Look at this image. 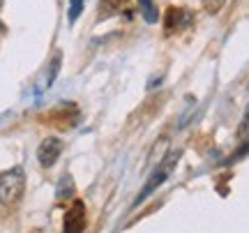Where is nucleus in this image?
<instances>
[{
	"label": "nucleus",
	"instance_id": "f257e3e1",
	"mask_svg": "<svg viewBox=\"0 0 249 233\" xmlns=\"http://www.w3.org/2000/svg\"><path fill=\"white\" fill-rule=\"evenodd\" d=\"M23 187H26V173L21 166H14V169L0 173V203L12 206L14 201L21 198Z\"/></svg>",
	"mask_w": 249,
	"mask_h": 233
},
{
	"label": "nucleus",
	"instance_id": "f03ea898",
	"mask_svg": "<svg viewBox=\"0 0 249 233\" xmlns=\"http://www.w3.org/2000/svg\"><path fill=\"white\" fill-rule=\"evenodd\" d=\"M86 222H88V215H86L83 201H74L70 210L65 213V229H62V233H83L86 231Z\"/></svg>",
	"mask_w": 249,
	"mask_h": 233
},
{
	"label": "nucleus",
	"instance_id": "7ed1b4c3",
	"mask_svg": "<svg viewBox=\"0 0 249 233\" xmlns=\"http://www.w3.org/2000/svg\"><path fill=\"white\" fill-rule=\"evenodd\" d=\"M176 160H178V153H176V155H171V157H169L166 161H164V164H160V169H157V171H155V173L150 176V180H148V185H145V189H143L141 194H139V198H136V203H141V201H143L145 197H150L152 192H155V189L160 187V185L164 182V180L169 178V173L173 171V164H176Z\"/></svg>",
	"mask_w": 249,
	"mask_h": 233
},
{
	"label": "nucleus",
	"instance_id": "20e7f679",
	"mask_svg": "<svg viewBox=\"0 0 249 233\" xmlns=\"http://www.w3.org/2000/svg\"><path fill=\"white\" fill-rule=\"evenodd\" d=\"M60 155H62V141L55 139V136L44 139V141L39 143V148H37V160H39L42 166H53Z\"/></svg>",
	"mask_w": 249,
	"mask_h": 233
},
{
	"label": "nucleus",
	"instance_id": "39448f33",
	"mask_svg": "<svg viewBox=\"0 0 249 233\" xmlns=\"http://www.w3.org/2000/svg\"><path fill=\"white\" fill-rule=\"evenodd\" d=\"M189 21H192V14L187 9L169 7L166 17H164V30H166V35H173V33L182 30L185 26H189Z\"/></svg>",
	"mask_w": 249,
	"mask_h": 233
},
{
	"label": "nucleus",
	"instance_id": "423d86ee",
	"mask_svg": "<svg viewBox=\"0 0 249 233\" xmlns=\"http://www.w3.org/2000/svg\"><path fill=\"white\" fill-rule=\"evenodd\" d=\"M139 7H141L143 18H145L148 23H155V21L160 18V14H157V7H155V2H152V0H139Z\"/></svg>",
	"mask_w": 249,
	"mask_h": 233
},
{
	"label": "nucleus",
	"instance_id": "0eeeda50",
	"mask_svg": "<svg viewBox=\"0 0 249 233\" xmlns=\"http://www.w3.org/2000/svg\"><path fill=\"white\" fill-rule=\"evenodd\" d=\"M104 7H107V14H116V12L127 7V0H104V2H102V9Z\"/></svg>",
	"mask_w": 249,
	"mask_h": 233
},
{
	"label": "nucleus",
	"instance_id": "6e6552de",
	"mask_svg": "<svg viewBox=\"0 0 249 233\" xmlns=\"http://www.w3.org/2000/svg\"><path fill=\"white\" fill-rule=\"evenodd\" d=\"M224 2H226V0H203V7H205V12L217 14V12L224 7Z\"/></svg>",
	"mask_w": 249,
	"mask_h": 233
},
{
	"label": "nucleus",
	"instance_id": "1a4fd4ad",
	"mask_svg": "<svg viewBox=\"0 0 249 233\" xmlns=\"http://www.w3.org/2000/svg\"><path fill=\"white\" fill-rule=\"evenodd\" d=\"M238 136H240L242 141H247V139H249V108H247V116H245V120L240 123V132H238Z\"/></svg>",
	"mask_w": 249,
	"mask_h": 233
},
{
	"label": "nucleus",
	"instance_id": "9d476101",
	"mask_svg": "<svg viewBox=\"0 0 249 233\" xmlns=\"http://www.w3.org/2000/svg\"><path fill=\"white\" fill-rule=\"evenodd\" d=\"M81 9H83V0H71V7H70V21L81 14Z\"/></svg>",
	"mask_w": 249,
	"mask_h": 233
}]
</instances>
